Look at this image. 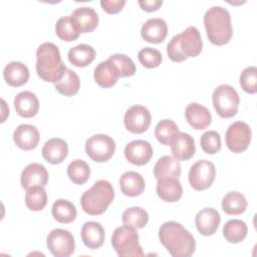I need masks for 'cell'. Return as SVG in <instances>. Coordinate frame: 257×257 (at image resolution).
<instances>
[{
    "label": "cell",
    "instance_id": "1",
    "mask_svg": "<svg viewBox=\"0 0 257 257\" xmlns=\"http://www.w3.org/2000/svg\"><path fill=\"white\" fill-rule=\"evenodd\" d=\"M159 240L173 257H190L196 249L193 235L175 221L165 222L161 225Z\"/></svg>",
    "mask_w": 257,
    "mask_h": 257
},
{
    "label": "cell",
    "instance_id": "2",
    "mask_svg": "<svg viewBox=\"0 0 257 257\" xmlns=\"http://www.w3.org/2000/svg\"><path fill=\"white\" fill-rule=\"evenodd\" d=\"M35 68L42 80L54 83L63 76L67 69L61 60L58 47L52 42H43L37 47Z\"/></svg>",
    "mask_w": 257,
    "mask_h": 257
},
{
    "label": "cell",
    "instance_id": "3",
    "mask_svg": "<svg viewBox=\"0 0 257 257\" xmlns=\"http://www.w3.org/2000/svg\"><path fill=\"white\" fill-rule=\"evenodd\" d=\"M204 25L209 40L215 45L227 44L233 36L230 12L223 6H212L204 15Z\"/></svg>",
    "mask_w": 257,
    "mask_h": 257
},
{
    "label": "cell",
    "instance_id": "4",
    "mask_svg": "<svg viewBox=\"0 0 257 257\" xmlns=\"http://www.w3.org/2000/svg\"><path fill=\"white\" fill-rule=\"evenodd\" d=\"M114 196V188L111 183L106 180H98L82 194L80 198L81 208L88 215H101L112 203Z\"/></svg>",
    "mask_w": 257,
    "mask_h": 257
},
{
    "label": "cell",
    "instance_id": "5",
    "mask_svg": "<svg viewBox=\"0 0 257 257\" xmlns=\"http://www.w3.org/2000/svg\"><path fill=\"white\" fill-rule=\"evenodd\" d=\"M111 245L120 257H142L143 249L139 243L136 229L128 226L117 227L111 236Z\"/></svg>",
    "mask_w": 257,
    "mask_h": 257
},
{
    "label": "cell",
    "instance_id": "6",
    "mask_svg": "<svg viewBox=\"0 0 257 257\" xmlns=\"http://www.w3.org/2000/svg\"><path fill=\"white\" fill-rule=\"evenodd\" d=\"M212 100L215 110L221 117L230 118L237 114L240 96L233 86L229 84L217 86L213 92Z\"/></svg>",
    "mask_w": 257,
    "mask_h": 257
},
{
    "label": "cell",
    "instance_id": "7",
    "mask_svg": "<svg viewBox=\"0 0 257 257\" xmlns=\"http://www.w3.org/2000/svg\"><path fill=\"white\" fill-rule=\"evenodd\" d=\"M114 140L104 134H96L85 142V153L94 162L103 163L112 158L115 152Z\"/></svg>",
    "mask_w": 257,
    "mask_h": 257
},
{
    "label": "cell",
    "instance_id": "8",
    "mask_svg": "<svg viewBox=\"0 0 257 257\" xmlns=\"http://www.w3.org/2000/svg\"><path fill=\"white\" fill-rule=\"evenodd\" d=\"M216 177L215 165L207 160H199L190 168L188 180L196 191H204L211 187Z\"/></svg>",
    "mask_w": 257,
    "mask_h": 257
},
{
    "label": "cell",
    "instance_id": "9",
    "mask_svg": "<svg viewBox=\"0 0 257 257\" xmlns=\"http://www.w3.org/2000/svg\"><path fill=\"white\" fill-rule=\"evenodd\" d=\"M46 246L55 257H69L75 249L72 234L64 229H54L46 237Z\"/></svg>",
    "mask_w": 257,
    "mask_h": 257
},
{
    "label": "cell",
    "instance_id": "10",
    "mask_svg": "<svg viewBox=\"0 0 257 257\" xmlns=\"http://www.w3.org/2000/svg\"><path fill=\"white\" fill-rule=\"evenodd\" d=\"M251 136V127L246 122L236 121L232 123L226 132V145L231 152L242 153L249 147Z\"/></svg>",
    "mask_w": 257,
    "mask_h": 257
},
{
    "label": "cell",
    "instance_id": "11",
    "mask_svg": "<svg viewBox=\"0 0 257 257\" xmlns=\"http://www.w3.org/2000/svg\"><path fill=\"white\" fill-rule=\"evenodd\" d=\"M151 119V113L147 107L143 105H133L125 111L123 122L128 132L142 134L149 128Z\"/></svg>",
    "mask_w": 257,
    "mask_h": 257
},
{
    "label": "cell",
    "instance_id": "12",
    "mask_svg": "<svg viewBox=\"0 0 257 257\" xmlns=\"http://www.w3.org/2000/svg\"><path fill=\"white\" fill-rule=\"evenodd\" d=\"M179 47L186 58L196 57L201 53L203 41L197 27L189 26L179 34Z\"/></svg>",
    "mask_w": 257,
    "mask_h": 257
},
{
    "label": "cell",
    "instance_id": "13",
    "mask_svg": "<svg viewBox=\"0 0 257 257\" xmlns=\"http://www.w3.org/2000/svg\"><path fill=\"white\" fill-rule=\"evenodd\" d=\"M124 156L131 164L144 166L151 160L153 148L151 144L145 140H134L125 146Z\"/></svg>",
    "mask_w": 257,
    "mask_h": 257
},
{
    "label": "cell",
    "instance_id": "14",
    "mask_svg": "<svg viewBox=\"0 0 257 257\" xmlns=\"http://www.w3.org/2000/svg\"><path fill=\"white\" fill-rule=\"evenodd\" d=\"M48 182V172L45 167L38 163L27 165L20 176L21 187L28 190L32 187H45Z\"/></svg>",
    "mask_w": 257,
    "mask_h": 257
},
{
    "label": "cell",
    "instance_id": "15",
    "mask_svg": "<svg viewBox=\"0 0 257 257\" xmlns=\"http://www.w3.org/2000/svg\"><path fill=\"white\" fill-rule=\"evenodd\" d=\"M221 216L219 212L213 208H204L198 212L195 217L196 228L203 236L214 235L220 225Z\"/></svg>",
    "mask_w": 257,
    "mask_h": 257
},
{
    "label": "cell",
    "instance_id": "16",
    "mask_svg": "<svg viewBox=\"0 0 257 257\" xmlns=\"http://www.w3.org/2000/svg\"><path fill=\"white\" fill-rule=\"evenodd\" d=\"M173 157L178 161L190 160L196 152L195 141L187 133L179 132L170 144Z\"/></svg>",
    "mask_w": 257,
    "mask_h": 257
},
{
    "label": "cell",
    "instance_id": "17",
    "mask_svg": "<svg viewBox=\"0 0 257 257\" xmlns=\"http://www.w3.org/2000/svg\"><path fill=\"white\" fill-rule=\"evenodd\" d=\"M16 113L24 118H30L37 114L39 110V101L37 96L28 90L16 94L13 100Z\"/></svg>",
    "mask_w": 257,
    "mask_h": 257
},
{
    "label": "cell",
    "instance_id": "18",
    "mask_svg": "<svg viewBox=\"0 0 257 257\" xmlns=\"http://www.w3.org/2000/svg\"><path fill=\"white\" fill-rule=\"evenodd\" d=\"M168 34V26L163 18L155 17L148 19L141 28V35L144 40L150 43H161Z\"/></svg>",
    "mask_w": 257,
    "mask_h": 257
},
{
    "label": "cell",
    "instance_id": "19",
    "mask_svg": "<svg viewBox=\"0 0 257 257\" xmlns=\"http://www.w3.org/2000/svg\"><path fill=\"white\" fill-rule=\"evenodd\" d=\"M185 116L188 123L196 130H204L208 127L212 121V115L209 109L197 102H192L187 105Z\"/></svg>",
    "mask_w": 257,
    "mask_h": 257
},
{
    "label": "cell",
    "instance_id": "20",
    "mask_svg": "<svg viewBox=\"0 0 257 257\" xmlns=\"http://www.w3.org/2000/svg\"><path fill=\"white\" fill-rule=\"evenodd\" d=\"M41 154L48 163L60 164L68 155V145L63 139L52 138L43 145Z\"/></svg>",
    "mask_w": 257,
    "mask_h": 257
},
{
    "label": "cell",
    "instance_id": "21",
    "mask_svg": "<svg viewBox=\"0 0 257 257\" xmlns=\"http://www.w3.org/2000/svg\"><path fill=\"white\" fill-rule=\"evenodd\" d=\"M39 132L31 124H20L13 132L15 145L24 151L34 149L39 142Z\"/></svg>",
    "mask_w": 257,
    "mask_h": 257
},
{
    "label": "cell",
    "instance_id": "22",
    "mask_svg": "<svg viewBox=\"0 0 257 257\" xmlns=\"http://www.w3.org/2000/svg\"><path fill=\"white\" fill-rule=\"evenodd\" d=\"M156 192L163 201L174 203L181 199L183 187L177 178H163L158 180Z\"/></svg>",
    "mask_w": 257,
    "mask_h": 257
},
{
    "label": "cell",
    "instance_id": "23",
    "mask_svg": "<svg viewBox=\"0 0 257 257\" xmlns=\"http://www.w3.org/2000/svg\"><path fill=\"white\" fill-rule=\"evenodd\" d=\"M104 238L105 232L99 223L89 221L82 225L81 240L87 248L91 250L100 248L104 243Z\"/></svg>",
    "mask_w": 257,
    "mask_h": 257
},
{
    "label": "cell",
    "instance_id": "24",
    "mask_svg": "<svg viewBox=\"0 0 257 257\" xmlns=\"http://www.w3.org/2000/svg\"><path fill=\"white\" fill-rule=\"evenodd\" d=\"M93 76L95 82L102 88L112 87L120 77L115 65L109 59L97 64L94 68Z\"/></svg>",
    "mask_w": 257,
    "mask_h": 257
},
{
    "label": "cell",
    "instance_id": "25",
    "mask_svg": "<svg viewBox=\"0 0 257 257\" xmlns=\"http://www.w3.org/2000/svg\"><path fill=\"white\" fill-rule=\"evenodd\" d=\"M3 78L5 82L13 87H19L25 84L29 78L27 66L20 61H11L3 69Z\"/></svg>",
    "mask_w": 257,
    "mask_h": 257
},
{
    "label": "cell",
    "instance_id": "26",
    "mask_svg": "<svg viewBox=\"0 0 257 257\" xmlns=\"http://www.w3.org/2000/svg\"><path fill=\"white\" fill-rule=\"evenodd\" d=\"M81 33H89L93 31L99 22L98 15L92 7H77L71 14Z\"/></svg>",
    "mask_w": 257,
    "mask_h": 257
},
{
    "label": "cell",
    "instance_id": "27",
    "mask_svg": "<svg viewBox=\"0 0 257 257\" xmlns=\"http://www.w3.org/2000/svg\"><path fill=\"white\" fill-rule=\"evenodd\" d=\"M119 187L125 196L137 197L145 190V180L141 174L128 171L121 175L119 179Z\"/></svg>",
    "mask_w": 257,
    "mask_h": 257
},
{
    "label": "cell",
    "instance_id": "28",
    "mask_svg": "<svg viewBox=\"0 0 257 257\" xmlns=\"http://www.w3.org/2000/svg\"><path fill=\"white\" fill-rule=\"evenodd\" d=\"M181 175V165L171 156L161 157L154 166V176L157 180L163 178H177Z\"/></svg>",
    "mask_w": 257,
    "mask_h": 257
},
{
    "label": "cell",
    "instance_id": "29",
    "mask_svg": "<svg viewBox=\"0 0 257 257\" xmlns=\"http://www.w3.org/2000/svg\"><path fill=\"white\" fill-rule=\"evenodd\" d=\"M68 60L77 67H85L89 65L95 58V50L88 44H78L68 51Z\"/></svg>",
    "mask_w": 257,
    "mask_h": 257
},
{
    "label": "cell",
    "instance_id": "30",
    "mask_svg": "<svg viewBox=\"0 0 257 257\" xmlns=\"http://www.w3.org/2000/svg\"><path fill=\"white\" fill-rule=\"evenodd\" d=\"M55 33L61 40L70 42L76 40L81 32L72 16L65 15L57 20L55 24Z\"/></svg>",
    "mask_w": 257,
    "mask_h": 257
},
{
    "label": "cell",
    "instance_id": "31",
    "mask_svg": "<svg viewBox=\"0 0 257 257\" xmlns=\"http://www.w3.org/2000/svg\"><path fill=\"white\" fill-rule=\"evenodd\" d=\"M51 213L54 220L61 224L72 223L77 215L75 206L65 199L56 200L52 205Z\"/></svg>",
    "mask_w": 257,
    "mask_h": 257
},
{
    "label": "cell",
    "instance_id": "32",
    "mask_svg": "<svg viewBox=\"0 0 257 257\" xmlns=\"http://www.w3.org/2000/svg\"><path fill=\"white\" fill-rule=\"evenodd\" d=\"M247 200L240 192L227 193L222 200V209L228 215H241L247 209Z\"/></svg>",
    "mask_w": 257,
    "mask_h": 257
},
{
    "label": "cell",
    "instance_id": "33",
    "mask_svg": "<svg viewBox=\"0 0 257 257\" xmlns=\"http://www.w3.org/2000/svg\"><path fill=\"white\" fill-rule=\"evenodd\" d=\"M56 91L64 96H72L76 94L80 88V80L78 75L70 68H67L63 76L54 83Z\"/></svg>",
    "mask_w": 257,
    "mask_h": 257
},
{
    "label": "cell",
    "instance_id": "34",
    "mask_svg": "<svg viewBox=\"0 0 257 257\" xmlns=\"http://www.w3.org/2000/svg\"><path fill=\"white\" fill-rule=\"evenodd\" d=\"M248 233L246 223L239 219L229 220L223 227V235L229 243L237 244L242 242Z\"/></svg>",
    "mask_w": 257,
    "mask_h": 257
},
{
    "label": "cell",
    "instance_id": "35",
    "mask_svg": "<svg viewBox=\"0 0 257 257\" xmlns=\"http://www.w3.org/2000/svg\"><path fill=\"white\" fill-rule=\"evenodd\" d=\"M67 176L72 183L76 185H83L90 177V168L83 160H73L67 167Z\"/></svg>",
    "mask_w": 257,
    "mask_h": 257
},
{
    "label": "cell",
    "instance_id": "36",
    "mask_svg": "<svg viewBox=\"0 0 257 257\" xmlns=\"http://www.w3.org/2000/svg\"><path fill=\"white\" fill-rule=\"evenodd\" d=\"M149 221V215L146 210L141 207H131L122 214V223L134 229L144 228Z\"/></svg>",
    "mask_w": 257,
    "mask_h": 257
},
{
    "label": "cell",
    "instance_id": "37",
    "mask_svg": "<svg viewBox=\"0 0 257 257\" xmlns=\"http://www.w3.org/2000/svg\"><path fill=\"white\" fill-rule=\"evenodd\" d=\"M47 203V194L44 187H32L26 190L25 193V205L26 207L34 212L41 211L44 209Z\"/></svg>",
    "mask_w": 257,
    "mask_h": 257
},
{
    "label": "cell",
    "instance_id": "38",
    "mask_svg": "<svg viewBox=\"0 0 257 257\" xmlns=\"http://www.w3.org/2000/svg\"><path fill=\"white\" fill-rule=\"evenodd\" d=\"M178 133V125L171 119H163L155 127L156 139L166 146H169L172 143Z\"/></svg>",
    "mask_w": 257,
    "mask_h": 257
},
{
    "label": "cell",
    "instance_id": "39",
    "mask_svg": "<svg viewBox=\"0 0 257 257\" xmlns=\"http://www.w3.org/2000/svg\"><path fill=\"white\" fill-rule=\"evenodd\" d=\"M116 67L120 77L133 76L136 73V66L133 60L125 54L115 53L108 58Z\"/></svg>",
    "mask_w": 257,
    "mask_h": 257
},
{
    "label": "cell",
    "instance_id": "40",
    "mask_svg": "<svg viewBox=\"0 0 257 257\" xmlns=\"http://www.w3.org/2000/svg\"><path fill=\"white\" fill-rule=\"evenodd\" d=\"M200 144L202 150L206 154H216L221 150L222 146L220 134L216 131H207L201 136Z\"/></svg>",
    "mask_w": 257,
    "mask_h": 257
},
{
    "label": "cell",
    "instance_id": "41",
    "mask_svg": "<svg viewBox=\"0 0 257 257\" xmlns=\"http://www.w3.org/2000/svg\"><path fill=\"white\" fill-rule=\"evenodd\" d=\"M138 58L141 64L146 68L158 67L163 60L162 53L159 50L149 46L144 47L139 51Z\"/></svg>",
    "mask_w": 257,
    "mask_h": 257
},
{
    "label": "cell",
    "instance_id": "42",
    "mask_svg": "<svg viewBox=\"0 0 257 257\" xmlns=\"http://www.w3.org/2000/svg\"><path fill=\"white\" fill-rule=\"evenodd\" d=\"M240 85L242 89L250 94L257 92V68L255 66L246 67L240 74Z\"/></svg>",
    "mask_w": 257,
    "mask_h": 257
},
{
    "label": "cell",
    "instance_id": "43",
    "mask_svg": "<svg viewBox=\"0 0 257 257\" xmlns=\"http://www.w3.org/2000/svg\"><path fill=\"white\" fill-rule=\"evenodd\" d=\"M167 53L169 58L174 62H182L187 58L182 54L179 47V34H176L167 45Z\"/></svg>",
    "mask_w": 257,
    "mask_h": 257
},
{
    "label": "cell",
    "instance_id": "44",
    "mask_svg": "<svg viewBox=\"0 0 257 257\" xmlns=\"http://www.w3.org/2000/svg\"><path fill=\"white\" fill-rule=\"evenodd\" d=\"M100 5L107 13L115 14L123 9L125 0H101Z\"/></svg>",
    "mask_w": 257,
    "mask_h": 257
},
{
    "label": "cell",
    "instance_id": "45",
    "mask_svg": "<svg viewBox=\"0 0 257 257\" xmlns=\"http://www.w3.org/2000/svg\"><path fill=\"white\" fill-rule=\"evenodd\" d=\"M138 3L143 10L147 12H152V11L158 10L162 6L163 1L162 0H140Z\"/></svg>",
    "mask_w": 257,
    "mask_h": 257
}]
</instances>
